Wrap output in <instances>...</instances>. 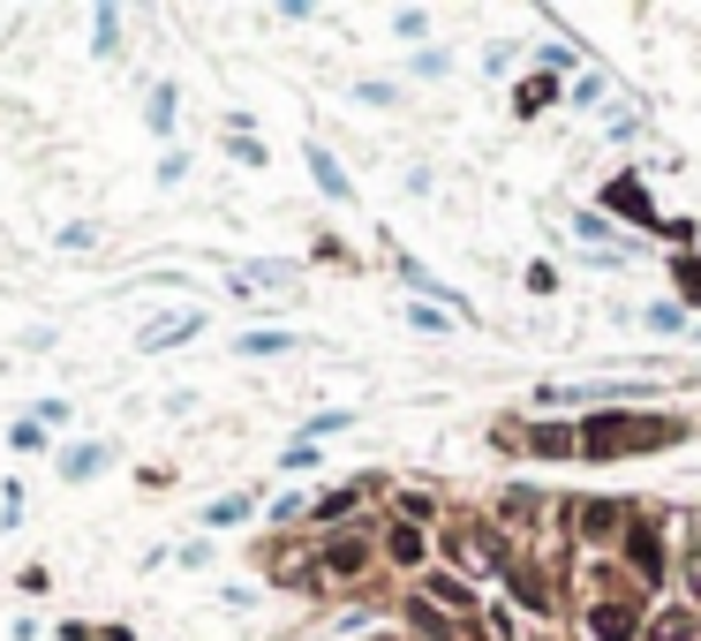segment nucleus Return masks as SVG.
<instances>
[{"label":"nucleus","mask_w":701,"mask_h":641,"mask_svg":"<svg viewBox=\"0 0 701 641\" xmlns=\"http://www.w3.org/2000/svg\"><path fill=\"white\" fill-rule=\"evenodd\" d=\"M679 280H687V295H701V264H679Z\"/></svg>","instance_id":"2"},{"label":"nucleus","mask_w":701,"mask_h":641,"mask_svg":"<svg viewBox=\"0 0 701 641\" xmlns=\"http://www.w3.org/2000/svg\"><path fill=\"white\" fill-rule=\"evenodd\" d=\"M588 627H596L604 641H626V634H634V611H619V603H604V611H596Z\"/></svg>","instance_id":"1"}]
</instances>
